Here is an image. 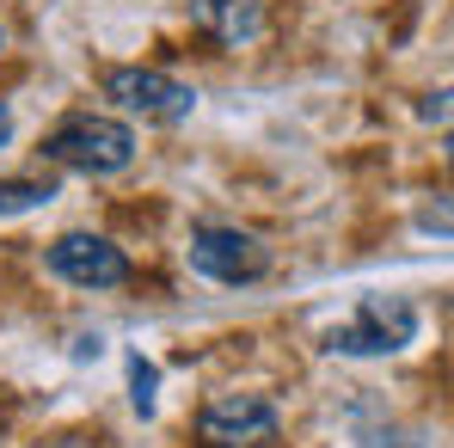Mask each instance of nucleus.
<instances>
[{
    "instance_id": "423d86ee",
    "label": "nucleus",
    "mask_w": 454,
    "mask_h": 448,
    "mask_svg": "<svg viewBox=\"0 0 454 448\" xmlns=\"http://www.w3.org/2000/svg\"><path fill=\"white\" fill-rule=\"evenodd\" d=\"M50 271L62 277V283H74V289H123L129 283V258H123V246H111L105 233H62V240H50Z\"/></svg>"
},
{
    "instance_id": "0eeeda50",
    "label": "nucleus",
    "mask_w": 454,
    "mask_h": 448,
    "mask_svg": "<svg viewBox=\"0 0 454 448\" xmlns=\"http://www.w3.org/2000/svg\"><path fill=\"white\" fill-rule=\"evenodd\" d=\"M191 25L222 50H252L270 31V12L264 0H191Z\"/></svg>"
},
{
    "instance_id": "4468645a",
    "label": "nucleus",
    "mask_w": 454,
    "mask_h": 448,
    "mask_svg": "<svg viewBox=\"0 0 454 448\" xmlns=\"http://www.w3.org/2000/svg\"><path fill=\"white\" fill-rule=\"evenodd\" d=\"M442 160H449V172H454V130H449V142H442Z\"/></svg>"
},
{
    "instance_id": "2eb2a0df",
    "label": "nucleus",
    "mask_w": 454,
    "mask_h": 448,
    "mask_svg": "<svg viewBox=\"0 0 454 448\" xmlns=\"http://www.w3.org/2000/svg\"><path fill=\"white\" fill-rule=\"evenodd\" d=\"M0 50H6V31H0Z\"/></svg>"
},
{
    "instance_id": "9d476101",
    "label": "nucleus",
    "mask_w": 454,
    "mask_h": 448,
    "mask_svg": "<svg viewBox=\"0 0 454 448\" xmlns=\"http://www.w3.org/2000/svg\"><path fill=\"white\" fill-rule=\"evenodd\" d=\"M418 227L424 233H454V191H436L418 203Z\"/></svg>"
},
{
    "instance_id": "1a4fd4ad",
    "label": "nucleus",
    "mask_w": 454,
    "mask_h": 448,
    "mask_svg": "<svg viewBox=\"0 0 454 448\" xmlns=\"http://www.w3.org/2000/svg\"><path fill=\"white\" fill-rule=\"evenodd\" d=\"M153 387H160V369L142 363V357H129V405H136L142 418H153Z\"/></svg>"
},
{
    "instance_id": "9b49d317",
    "label": "nucleus",
    "mask_w": 454,
    "mask_h": 448,
    "mask_svg": "<svg viewBox=\"0 0 454 448\" xmlns=\"http://www.w3.org/2000/svg\"><path fill=\"white\" fill-rule=\"evenodd\" d=\"M418 117L436 130H454V86H436L430 98H418Z\"/></svg>"
},
{
    "instance_id": "6e6552de",
    "label": "nucleus",
    "mask_w": 454,
    "mask_h": 448,
    "mask_svg": "<svg viewBox=\"0 0 454 448\" xmlns=\"http://www.w3.org/2000/svg\"><path fill=\"white\" fill-rule=\"evenodd\" d=\"M56 197V178H0V222L6 216H31Z\"/></svg>"
},
{
    "instance_id": "f03ea898",
    "label": "nucleus",
    "mask_w": 454,
    "mask_h": 448,
    "mask_svg": "<svg viewBox=\"0 0 454 448\" xmlns=\"http://www.w3.org/2000/svg\"><path fill=\"white\" fill-rule=\"evenodd\" d=\"M418 338V307L405 295H363L344 326H332V357H393Z\"/></svg>"
},
{
    "instance_id": "20e7f679",
    "label": "nucleus",
    "mask_w": 454,
    "mask_h": 448,
    "mask_svg": "<svg viewBox=\"0 0 454 448\" xmlns=\"http://www.w3.org/2000/svg\"><path fill=\"white\" fill-rule=\"evenodd\" d=\"M197 443L203 448H264L277 443V405L264 393H215L197 412Z\"/></svg>"
},
{
    "instance_id": "39448f33",
    "label": "nucleus",
    "mask_w": 454,
    "mask_h": 448,
    "mask_svg": "<svg viewBox=\"0 0 454 448\" xmlns=\"http://www.w3.org/2000/svg\"><path fill=\"white\" fill-rule=\"evenodd\" d=\"M98 86H105V98H111L117 111L148 117V123H178V117L197 111V92H191L184 80L160 75V68H111Z\"/></svg>"
},
{
    "instance_id": "7ed1b4c3",
    "label": "nucleus",
    "mask_w": 454,
    "mask_h": 448,
    "mask_svg": "<svg viewBox=\"0 0 454 448\" xmlns=\"http://www.w3.org/2000/svg\"><path fill=\"white\" fill-rule=\"evenodd\" d=\"M184 252H191V271H197V277L227 283V289L270 277V246H264L258 233H246V227L203 222V227H191V246H184Z\"/></svg>"
},
{
    "instance_id": "f8f14e48",
    "label": "nucleus",
    "mask_w": 454,
    "mask_h": 448,
    "mask_svg": "<svg viewBox=\"0 0 454 448\" xmlns=\"http://www.w3.org/2000/svg\"><path fill=\"white\" fill-rule=\"evenodd\" d=\"M98 443H105V436H86V430H74V436H56L50 448H98Z\"/></svg>"
},
{
    "instance_id": "f257e3e1",
    "label": "nucleus",
    "mask_w": 454,
    "mask_h": 448,
    "mask_svg": "<svg viewBox=\"0 0 454 448\" xmlns=\"http://www.w3.org/2000/svg\"><path fill=\"white\" fill-rule=\"evenodd\" d=\"M43 160L86 172V178H117L136 160V130L117 123V117H98V111H74L43 136Z\"/></svg>"
},
{
    "instance_id": "ddd939ff",
    "label": "nucleus",
    "mask_w": 454,
    "mask_h": 448,
    "mask_svg": "<svg viewBox=\"0 0 454 448\" xmlns=\"http://www.w3.org/2000/svg\"><path fill=\"white\" fill-rule=\"evenodd\" d=\"M12 142V111H6V98H0V148Z\"/></svg>"
}]
</instances>
